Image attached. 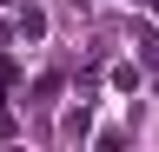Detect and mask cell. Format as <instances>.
Segmentation results:
<instances>
[{"label": "cell", "instance_id": "277c9868", "mask_svg": "<svg viewBox=\"0 0 159 152\" xmlns=\"http://www.w3.org/2000/svg\"><path fill=\"white\" fill-rule=\"evenodd\" d=\"M53 99H60V73H47V80L33 86V106H53Z\"/></svg>", "mask_w": 159, "mask_h": 152}, {"label": "cell", "instance_id": "6da1fadb", "mask_svg": "<svg viewBox=\"0 0 159 152\" xmlns=\"http://www.w3.org/2000/svg\"><path fill=\"white\" fill-rule=\"evenodd\" d=\"M86 132H93V112H86V99H80V106L66 112V119H60V139H66V145H80Z\"/></svg>", "mask_w": 159, "mask_h": 152}, {"label": "cell", "instance_id": "7a4b0ae2", "mask_svg": "<svg viewBox=\"0 0 159 152\" xmlns=\"http://www.w3.org/2000/svg\"><path fill=\"white\" fill-rule=\"evenodd\" d=\"M13 33H20V40H40V33H47V13H40V7H27V0H20V20H13Z\"/></svg>", "mask_w": 159, "mask_h": 152}, {"label": "cell", "instance_id": "3957f363", "mask_svg": "<svg viewBox=\"0 0 159 152\" xmlns=\"http://www.w3.org/2000/svg\"><path fill=\"white\" fill-rule=\"evenodd\" d=\"M133 40H139V60H159V33L152 27H133Z\"/></svg>", "mask_w": 159, "mask_h": 152}]
</instances>
